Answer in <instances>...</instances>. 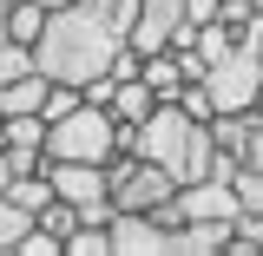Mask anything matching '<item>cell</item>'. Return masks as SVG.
Returning <instances> with one entry per match:
<instances>
[{
    "label": "cell",
    "instance_id": "cell-1",
    "mask_svg": "<svg viewBox=\"0 0 263 256\" xmlns=\"http://www.w3.org/2000/svg\"><path fill=\"white\" fill-rule=\"evenodd\" d=\"M132 33L99 7V0H66L46 13V33L33 40V66L46 72V79H72V86H92L112 72L119 60V46H125Z\"/></svg>",
    "mask_w": 263,
    "mask_h": 256
},
{
    "label": "cell",
    "instance_id": "cell-2",
    "mask_svg": "<svg viewBox=\"0 0 263 256\" xmlns=\"http://www.w3.org/2000/svg\"><path fill=\"white\" fill-rule=\"evenodd\" d=\"M119 151V119L112 105H72L66 119H46V164L53 158H79V164H105Z\"/></svg>",
    "mask_w": 263,
    "mask_h": 256
},
{
    "label": "cell",
    "instance_id": "cell-3",
    "mask_svg": "<svg viewBox=\"0 0 263 256\" xmlns=\"http://www.w3.org/2000/svg\"><path fill=\"white\" fill-rule=\"evenodd\" d=\"M53 191L66 204H79V217L86 224H112L119 217V204H112V171L105 164H79V158H53Z\"/></svg>",
    "mask_w": 263,
    "mask_h": 256
},
{
    "label": "cell",
    "instance_id": "cell-4",
    "mask_svg": "<svg viewBox=\"0 0 263 256\" xmlns=\"http://www.w3.org/2000/svg\"><path fill=\"white\" fill-rule=\"evenodd\" d=\"M243 210V197H237V178H191V184H178V197L164 204V217L178 224V217H217L230 224Z\"/></svg>",
    "mask_w": 263,
    "mask_h": 256
},
{
    "label": "cell",
    "instance_id": "cell-5",
    "mask_svg": "<svg viewBox=\"0 0 263 256\" xmlns=\"http://www.w3.org/2000/svg\"><path fill=\"white\" fill-rule=\"evenodd\" d=\"M112 250L119 256H171V217L164 210H119L112 217Z\"/></svg>",
    "mask_w": 263,
    "mask_h": 256
},
{
    "label": "cell",
    "instance_id": "cell-6",
    "mask_svg": "<svg viewBox=\"0 0 263 256\" xmlns=\"http://www.w3.org/2000/svg\"><path fill=\"white\" fill-rule=\"evenodd\" d=\"M191 27L184 0H138V20H132V46L138 53H164L178 33Z\"/></svg>",
    "mask_w": 263,
    "mask_h": 256
},
{
    "label": "cell",
    "instance_id": "cell-7",
    "mask_svg": "<svg viewBox=\"0 0 263 256\" xmlns=\"http://www.w3.org/2000/svg\"><path fill=\"white\" fill-rule=\"evenodd\" d=\"M158 105H164V99L152 92V86H145V72H138V79H119V86H112V119H119V125H145V119H152Z\"/></svg>",
    "mask_w": 263,
    "mask_h": 256
},
{
    "label": "cell",
    "instance_id": "cell-8",
    "mask_svg": "<svg viewBox=\"0 0 263 256\" xmlns=\"http://www.w3.org/2000/svg\"><path fill=\"white\" fill-rule=\"evenodd\" d=\"M145 86H152L158 99H178L184 86H191V72H184V60L164 46V53H145Z\"/></svg>",
    "mask_w": 263,
    "mask_h": 256
},
{
    "label": "cell",
    "instance_id": "cell-9",
    "mask_svg": "<svg viewBox=\"0 0 263 256\" xmlns=\"http://www.w3.org/2000/svg\"><path fill=\"white\" fill-rule=\"evenodd\" d=\"M46 72H27V79H13V86H0V112L7 119H20V112H46Z\"/></svg>",
    "mask_w": 263,
    "mask_h": 256
},
{
    "label": "cell",
    "instance_id": "cell-10",
    "mask_svg": "<svg viewBox=\"0 0 263 256\" xmlns=\"http://www.w3.org/2000/svg\"><path fill=\"white\" fill-rule=\"evenodd\" d=\"M33 224H40V217H33L27 204H13V197L0 191V256H13V250H20V237H27Z\"/></svg>",
    "mask_w": 263,
    "mask_h": 256
},
{
    "label": "cell",
    "instance_id": "cell-11",
    "mask_svg": "<svg viewBox=\"0 0 263 256\" xmlns=\"http://www.w3.org/2000/svg\"><path fill=\"white\" fill-rule=\"evenodd\" d=\"M7 27H13L20 46H33V40L46 33V7H40V0H7Z\"/></svg>",
    "mask_w": 263,
    "mask_h": 256
},
{
    "label": "cell",
    "instance_id": "cell-12",
    "mask_svg": "<svg viewBox=\"0 0 263 256\" xmlns=\"http://www.w3.org/2000/svg\"><path fill=\"white\" fill-rule=\"evenodd\" d=\"M0 138H7L13 151H46V119H40V112H20V119L0 125Z\"/></svg>",
    "mask_w": 263,
    "mask_h": 256
},
{
    "label": "cell",
    "instance_id": "cell-13",
    "mask_svg": "<svg viewBox=\"0 0 263 256\" xmlns=\"http://www.w3.org/2000/svg\"><path fill=\"white\" fill-rule=\"evenodd\" d=\"M66 256H119L112 250V224H79L66 237Z\"/></svg>",
    "mask_w": 263,
    "mask_h": 256
},
{
    "label": "cell",
    "instance_id": "cell-14",
    "mask_svg": "<svg viewBox=\"0 0 263 256\" xmlns=\"http://www.w3.org/2000/svg\"><path fill=\"white\" fill-rule=\"evenodd\" d=\"M27 72H40V66H33V46L7 40V46H0V86H13V79H27Z\"/></svg>",
    "mask_w": 263,
    "mask_h": 256
},
{
    "label": "cell",
    "instance_id": "cell-15",
    "mask_svg": "<svg viewBox=\"0 0 263 256\" xmlns=\"http://www.w3.org/2000/svg\"><path fill=\"white\" fill-rule=\"evenodd\" d=\"M178 105H184V112H191L197 125H211V119H217V99H211V86H204V79H191V86H184V92H178Z\"/></svg>",
    "mask_w": 263,
    "mask_h": 256
},
{
    "label": "cell",
    "instance_id": "cell-16",
    "mask_svg": "<svg viewBox=\"0 0 263 256\" xmlns=\"http://www.w3.org/2000/svg\"><path fill=\"white\" fill-rule=\"evenodd\" d=\"M40 224L53 230V237H72V230L86 224V217H79V204H66V197H53V204H46V210H40Z\"/></svg>",
    "mask_w": 263,
    "mask_h": 256
},
{
    "label": "cell",
    "instance_id": "cell-17",
    "mask_svg": "<svg viewBox=\"0 0 263 256\" xmlns=\"http://www.w3.org/2000/svg\"><path fill=\"white\" fill-rule=\"evenodd\" d=\"M13 256H66V237H53L46 224H33L27 237H20V250H13Z\"/></svg>",
    "mask_w": 263,
    "mask_h": 256
},
{
    "label": "cell",
    "instance_id": "cell-18",
    "mask_svg": "<svg viewBox=\"0 0 263 256\" xmlns=\"http://www.w3.org/2000/svg\"><path fill=\"white\" fill-rule=\"evenodd\" d=\"M237 197H243V210L263 217V171H237Z\"/></svg>",
    "mask_w": 263,
    "mask_h": 256
},
{
    "label": "cell",
    "instance_id": "cell-19",
    "mask_svg": "<svg viewBox=\"0 0 263 256\" xmlns=\"http://www.w3.org/2000/svg\"><path fill=\"white\" fill-rule=\"evenodd\" d=\"M237 171H263V119H257V131H250V145H243Z\"/></svg>",
    "mask_w": 263,
    "mask_h": 256
},
{
    "label": "cell",
    "instance_id": "cell-20",
    "mask_svg": "<svg viewBox=\"0 0 263 256\" xmlns=\"http://www.w3.org/2000/svg\"><path fill=\"white\" fill-rule=\"evenodd\" d=\"M13 178H20V171H13V158H7V145H0V191H7Z\"/></svg>",
    "mask_w": 263,
    "mask_h": 256
},
{
    "label": "cell",
    "instance_id": "cell-21",
    "mask_svg": "<svg viewBox=\"0 0 263 256\" xmlns=\"http://www.w3.org/2000/svg\"><path fill=\"white\" fill-rule=\"evenodd\" d=\"M243 40H250V46L263 53V7H257V20H250V33H243Z\"/></svg>",
    "mask_w": 263,
    "mask_h": 256
},
{
    "label": "cell",
    "instance_id": "cell-22",
    "mask_svg": "<svg viewBox=\"0 0 263 256\" xmlns=\"http://www.w3.org/2000/svg\"><path fill=\"white\" fill-rule=\"evenodd\" d=\"M7 40H13V27H7V0H0V46H7Z\"/></svg>",
    "mask_w": 263,
    "mask_h": 256
},
{
    "label": "cell",
    "instance_id": "cell-23",
    "mask_svg": "<svg viewBox=\"0 0 263 256\" xmlns=\"http://www.w3.org/2000/svg\"><path fill=\"white\" fill-rule=\"evenodd\" d=\"M0 125H7V112H0Z\"/></svg>",
    "mask_w": 263,
    "mask_h": 256
}]
</instances>
